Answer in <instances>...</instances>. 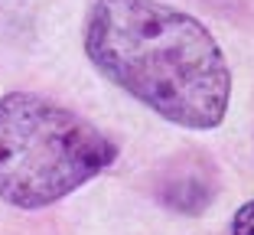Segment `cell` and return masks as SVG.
I'll return each mask as SVG.
<instances>
[{"mask_svg": "<svg viewBox=\"0 0 254 235\" xmlns=\"http://www.w3.org/2000/svg\"><path fill=\"white\" fill-rule=\"evenodd\" d=\"M3 3H13V0H0V7H3Z\"/></svg>", "mask_w": 254, "mask_h": 235, "instance_id": "obj_5", "label": "cell"}, {"mask_svg": "<svg viewBox=\"0 0 254 235\" xmlns=\"http://www.w3.org/2000/svg\"><path fill=\"white\" fill-rule=\"evenodd\" d=\"M232 235H254V199H251V203H245L238 213H235Z\"/></svg>", "mask_w": 254, "mask_h": 235, "instance_id": "obj_4", "label": "cell"}, {"mask_svg": "<svg viewBox=\"0 0 254 235\" xmlns=\"http://www.w3.org/2000/svg\"><path fill=\"white\" fill-rule=\"evenodd\" d=\"M118 147L85 118L33 91L0 95V196L43 209L111 167Z\"/></svg>", "mask_w": 254, "mask_h": 235, "instance_id": "obj_2", "label": "cell"}, {"mask_svg": "<svg viewBox=\"0 0 254 235\" xmlns=\"http://www.w3.org/2000/svg\"><path fill=\"white\" fill-rule=\"evenodd\" d=\"M163 203L173 206L176 213H202L212 193V183L199 173V170H180V173H170L163 183Z\"/></svg>", "mask_w": 254, "mask_h": 235, "instance_id": "obj_3", "label": "cell"}, {"mask_svg": "<svg viewBox=\"0 0 254 235\" xmlns=\"http://www.w3.org/2000/svg\"><path fill=\"white\" fill-rule=\"evenodd\" d=\"M85 53L101 76L180 128H218L228 111V62L212 33L183 10L157 0H95Z\"/></svg>", "mask_w": 254, "mask_h": 235, "instance_id": "obj_1", "label": "cell"}]
</instances>
